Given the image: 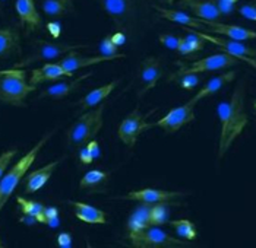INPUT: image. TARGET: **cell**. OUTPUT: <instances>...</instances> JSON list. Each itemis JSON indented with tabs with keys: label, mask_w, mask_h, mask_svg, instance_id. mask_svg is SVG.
<instances>
[{
	"label": "cell",
	"mask_w": 256,
	"mask_h": 248,
	"mask_svg": "<svg viewBox=\"0 0 256 248\" xmlns=\"http://www.w3.org/2000/svg\"><path fill=\"white\" fill-rule=\"evenodd\" d=\"M244 96L246 83L238 82L230 101H222L218 104L217 114L221 123L220 142H218V159H221L232 148L237 137L244 130L249 123L248 114L244 111Z\"/></svg>",
	"instance_id": "1"
},
{
	"label": "cell",
	"mask_w": 256,
	"mask_h": 248,
	"mask_svg": "<svg viewBox=\"0 0 256 248\" xmlns=\"http://www.w3.org/2000/svg\"><path fill=\"white\" fill-rule=\"evenodd\" d=\"M52 136H53V132L44 134L38 142L28 152L25 153L15 165L2 177V180H0V212L4 208V205L9 202V199L12 197L15 189L20 186V183L24 180L25 174L32 167V164L36 162L40 151L50 140Z\"/></svg>",
	"instance_id": "2"
},
{
	"label": "cell",
	"mask_w": 256,
	"mask_h": 248,
	"mask_svg": "<svg viewBox=\"0 0 256 248\" xmlns=\"http://www.w3.org/2000/svg\"><path fill=\"white\" fill-rule=\"evenodd\" d=\"M37 86L26 80L25 69H6L0 70V101L6 105L24 107L25 99L31 92H36Z\"/></svg>",
	"instance_id": "3"
},
{
	"label": "cell",
	"mask_w": 256,
	"mask_h": 248,
	"mask_svg": "<svg viewBox=\"0 0 256 248\" xmlns=\"http://www.w3.org/2000/svg\"><path fill=\"white\" fill-rule=\"evenodd\" d=\"M104 110H106V104H100L97 107H94L91 111L80 115L70 126V129L66 133L68 145L70 148H80L86 145L90 140L96 139V136L100 133L104 124V120H102Z\"/></svg>",
	"instance_id": "4"
},
{
	"label": "cell",
	"mask_w": 256,
	"mask_h": 248,
	"mask_svg": "<svg viewBox=\"0 0 256 248\" xmlns=\"http://www.w3.org/2000/svg\"><path fill=\"white\" fill-rule=\"evenodd\" d=\"M240 60L237 58V56H233L230 53H218V54H212L208 57L200 58L196 60L194 63H183V61H178L176 64L178 66V69L170 75L168 82H174L178 80V77L186 73H205V72H214V70H221V69H228L236 66Z\"/></svg>",
	"instance_id": "5"
},
{
	"label": "cell",
	"mask_w": 256,
	"mask_h": 248,
	"mask_svg": "<svg viewBox=\"0 0 256 248\" xmlns=\"http://www.w3.org/2000/svg\"><path fill=\"white\" fill-rule=\"evenodd\" d=\"M86 44H68V42H50L46 39H34L32 41V51L24 57L16 64H14V67L24 69L32 63H38V61H48L53 58H58L72 50H78V48H86Z\"/></svg>",
	"instance_id": "6"
},
{
	"label": "cell",
	"mask_w": 256,
	"mask_h": 248,
	"mask_svg": "<svg viewBox=\"0 0 256 248\" xmlns=\"http://www.w3.org/2000/svg\"><path fill=\"white\" fill-rule=\"evenodd\" d=\"M130 246L135 248H176L188 247L186 243L172 237L157 227H148L128 234Z\"/></svg>",
	"instance_id": "7"
},
{
	"label": "cell",
	"mask_w": 256,
	"mask_h": 248,
	"mask_svg": "<svg viewBox=\"0 0 256 248\" xmlns=\"http://www.w3.org/2000/svg\"><path fill=\"white\" fill-rule=\"evenodd\" d=\"M157 111V108L150 110L148 113H140L139 107H136L132 113L126 115L123 118V121L118 126V139L129 148H134L138 142V137L140 133H144L145 130H150L152 127H157L156 123H146V118L151 114H154Z\"/></svg>",
	"instance_id": "8"
},
{
	"label": "cell",
	"mask_w": 256,
	"mask_h": 248,
	"mask_svg": "<svg viewBox=\"0 0 256 248\" xmlns=\"http://www.w3.org/2000/svg\"><path fill=\"white\" fill-rule=\"evenodd\" d=\"M195 105H196V102H194L190 99L184 105L170 110L167 114L158 120L156 126L161 127L167 134L176 133L183 126L195 121Z\"/></svg>",
	"instance_id": "9"
},
{
	"label": "cell",
	"mask_w": 256,
	"mask_h": 248,
	"mask_svg": "<svg viewBox=\"0 0 256 248\" xmlns=\"http://www.w3.org/2000/svg\"><path fill=\"white\" fill-rule=\"evenodd\" d=\"M162 75H164V70H162V64L160 58L154 56H148L146 58H144L140 63V69H139V79L142 83L140 91H139V98H142L148 91L154 89Z\"/></svg>",
	"instance_id": "10"
},
{
	"label": "cell",
	"mask_w": 256,
	"mask_h": 248,
	"mask_svg": "<svg viewBox=\"0 0 256 248\" xmlns=\"http://www.w3.org/2000/svg\"><path fill=\"white\" fill-rule=\"evenodd\" d=\"M126 54L124 53H118L114 56H106V54H101L97 57H91V56H84L78 53L76 50H72L69 53L64 54V57H62L58 61L60 66L68 70V72H75L78 69H85V67H90V66H94V64H98L102 61H110V60H114V58H124Z\"/></svg>",
	"instance_id": "11"
},
{
	"label": "cell",
	"mask_w": 256,
	"mask_h": 248,
	"mask_svg": "<svg viewBox=\"0 0 256 248\" xmlns=\"http://www.w3.org/2000/svg\"><path fill=\"white\" fill-rule=\"evenodd\" d=\"M184 193L180 191H167L157 190V189H142V190L130 191L124 196H118L116 199L120 200H134V202H140V203H167L170 200H174L178 197H183Z\"/></svg>",
	"instance_id": "12"
},
{
	"label": "cell",
	"mask_w": 256,
	"mask_h": 248,
	"mask_svg": "<svg viewBox=\"0 0 256 248\" xmlns=\"http://www.w3.org/2000/svg\"><path fill=\"white\" fill-rule=\"evenodd\" d=\"M15 9L20 25L25 29V35H30L31 32H36L42 28V19L37 12L34 0H16Z\"/></svg>",
	"instance_id": "13"
},
{
	"label": "cell",
	"mask_w": 256,
	"mask_h": 248,
	"mask_svg": "<svg viewBox=\"0 0 256 248\" xmlns=\"http://www.w3.org/2000/svg\"><path fill=\"white\" fill-rule=\"evenodd\" d=\"M178 6L180 9L190 10L199 19L221 20L222 18L216 0H178Z\"/></svg>",
	"instance_id": "14"
},
{
	"label": "cell",
	"mask_w": 256,
	"mask_h": 248,
	"mask_svg": "<svg viewBox=\"0 0 256 248\" xmlns=\"http://www.w3.org/2000/svg\"><path fill=\"white\" fill-rule=\"evenodd\" d=\"M205 25V31L206 32H212V34H220L224 35L227 38L237 39V41H246V39H256V31L254 29H248L243 26H237V25H227L222 23L220 20H204Z\"/></svg>",
	"instance_id": "15"
},
{
	"label": "cell",
	"mask_w": 256,
	"mask_h": 248,
	"mask_svg": "<svg viewBox=\"0 0 256 248\" xmlns=\"http://www.w3.org/2000/svg\"><path fill=\"white\" fill-rule=\"evenodd\" d=\"M196 32L202 37V38L205 39V41L212 42L214 45H217L218 48L224 50L226 53H230V54H233V56H248V57L256 58V48L248 47V45L242 44V42L237 41V39L214 37V35L206 34L205 31H196Z\"/></svg>",
	"instance_id": "16"
},
{
	"label": "cell",
	"mask_w": 256,
	"mask_h": 248,
	"mask_svg": "<svg viewBox=\"0 0 256 248\" xmlns=\"http://www.w3.org/2000/svg\"><path fill=\"white\" fill-rule=\"evenodd\" d=\"M63 159H64V156L47 164L42 168H38V170L32 171L31 174H28L26 178H25V183H24L25 194H32V193H37L38 190H41L46 186V183L52 178V175L54 174V170L62 164Z\"/></svg>",
	"instance_id": "17"
},
{
	"label": "cell",
	"mask_w": 256,
	"mask_h": 248,
	"mask_svg": "<svg viewBox=\"0 0 256 248\" xmlns=\"http://www.w3.org/2000/svg\"><path fill=\"white\" fill-rule=\"evenodd\" d=\"M91 76H92V72H88V73H84V75H80V76L74 79V80H66V82H62V83H58V85H53V86L44 89L38 95V98L40 99H42V98L63 99V98H66L68 95L76 92L79 88H80V83L85 79H88V77Z\"/></svg>",
	"instance_id": "18"
},
{
	"label": "cell",
	"mask_w": 256,
	"mask_h": 248,
	"mask_svg": "<svg viewBox=\"0 0 256 248\" xmlns=\"http://www.w3.org/2000/svg\"><path fill=\"white\" fill-rule=\"evenodd\" d=\"M20 53V34L15 26L0 29V60L10 58Z\"/></svg>",
	"instance_id": "19"
},
{
	"label": "cell",
	"mask_w": 256,
	"mask_h": 248,
	"mask_svg": "<svg viewBox=\"0 0 256 248\" xmlns=\"http://www.w3.org/2000/svg\"><path fill=\"white\" fill-rule=\"evenodd\" d=\"M63 76L72 77L74 76V73L64 70L59 63H46L44 66H41L38 69H32L30 83L34 85V86H38L40 83L58 80V79H60V77Z\"/></svg>",
	"instance_id": "20"
},
{
	"label": "cell",
	"mask_w": 256,
	"mask_h": 248,
	"mask_svg": "<svg viewBox=\"0 0 256 248\" xmlns=\"http://www.w3.org/2000/svg\"><path fill=\"white\" fill-rule=\"evenodd\" d=\"M102 10L114 20L118 26H123L132 12V0H98Z\"/></svg>",
	"instance_id": "21"
},
{
	"label": "cell",
	"mask_w": 256,
	"mask_h": 248,
	"mask_svg": "<svg viewBox=\"0 0 256 248\" xmlns=\"http://www.w3.org/2000/svg\"><path fill=\"white\" fill-rule=\"evenodd\" d=\"M69 205L75 209V216L80 222L91 224V225H104L107 224V215L104 210L94 208L91 205L82 202H69Z\"/></svg>",
	"instance_id": "22"
},
{
	"label": "cell",
	"mask_w": 256,
	"mask_h": 248,
	"mask_svg": "<svg viewBox=\"0 0 256 248\" xmlns=\"http://www.w3.org/2000/svg\"><path fill=\"white\" fill-rule=\"evenodd\" d=\"M118 83H120V80H118V79H114V80L108 82L107 85H104V86H101V88L92 89L91 92H88L84 98H80L79 101H76L78 108L80 111H85V110H88V108L97 107L98 104H101L107 96L110 95V94L116 89V86H118Z\"/></svg>",
	"instance_id": "23"
},
{
	"label": "cell",
	"mask_w": 256,
	"mask_h": 248,
	"mask_svg": "<svg viewBox=\"0 0 256 248\" xmlns=\"http://www.w3.org/2000/svg\"><path fill=\"white\" fill-rule=\"evenodd\" d=\"M161 18L164 19L172 20V22H176L178 25H184V26H189V28H194V29H199V31H205V25L202 19L199 18H192L189 16L188 13H183L180 10H173V9H166V7H161L158 4L152 6Z\"/></svg>",
	"instance_id": "24"
},
{
	"label": "cell",
	"mask_w": 256,
	"mask_h": 248,
	"mask_svg": "<svg viewBox=\"0 0 256 248\" xmlns=\"http://www.w3.org/2000/svg\"><path fill=\"white\" fill-rule=\"evenodd\" d=\"M236 76V70H230V72H226V73H222V75H220V76L210 79V80L205 83V86H204L199 92L195 94V96L192 98V101H194V102H199L200 99H204V98H206V96L217 94L222 86H226L227 83H230L232 80H234Z\"/></svg>",
	"instance_id": "25"
},
{
	"label": "cell",
	"mask_w": 256,
	"mask_h": 248,
	"mask_svg": "<svg viewBox=\"0 0 256 248\" xmlns=\"http://www.w3.org/2000/svg\"><path fill=\"white\" fill-rule=\"evenodd\" d=\"M112 174L108 171H101V170H91L88 171L79 181V189L80 190H90L100 193L104 191V187L107 186Z\"/></svg>",
	"instance_id": "26"
},
{
	"label": "cell",
	"mask_w": 256,
	"mask_h": 248,
	"mask_svg": "<svg viewBox=\"0 0 256 248\" xmlns=\"http://www.w3.org/2000/svg\"><path fill=\"white\" fill-rule=\"evenodd\" d=\"M183 31L189 32L186 37H180L178 41V51L182 56H190V54H195L198 51L204 50L205 47V39L202 38L194 28L189 29V26H182Z\"/></svg>",
	"instance_id": "27"
},
{
	"label": "cell",
	"mask_w": 256,
	"mask_h": 248,
	"mask_svg": "<svg viewBox=\"0 0 256 248\" xmlns=\"http://www.w3.org/2000/svg\"><path fill=\"white\" fill-rule=\"evenodd\" d=\"M41 9L47 16L63 18L75 10L74 0H42Z\"/></svg>",
	"instance_id": "28"
},
{
	"label": "cell",
	"mask_w": 256,
	"mask_h": 248,
	"mask_svg": "<svg viewBox=\"0 0 256 248\" xmlns=\"http://www.w3.org/2000/svg\"><path fill=\"white\" fill-rule=\"evenodd\" d=\"M150 210L151 206L150 203H142L136 209L134 210V213L129 216L128 221V232H134V231H140V229L151 227L150 224Z\"/></svg>",
	"instance_id": "29"
},
{
	"label": "cell",
	"mask_w": 256,
	"mask_h": 248,
	"mask_svg": "<svg viewBox=\"0 0 256 248\" xmlns=\"http://www.w3.org/2000/svg\"><path fill=\"white\" fill-rule=\"evenodd\" d=\"M16 202L20 205V210L24 215H28V216H32L38 224H44L46 225V206L41 205L38 202H34V200H28V199H24V197H16Z\"/></svg>",
	"instance_id": "30"
},
{
	"label": "cell",
	"mask_w": 256,
	"mask_h": 248,
	"mask_svg": "<svg viewBox=\"0 0 256 248\" xmlns=\"http://www.w3.org/2000/svg\"><path fill=\"white\" fill-rule=\"evenodd\" d=\"M170 227L174 228V231L178 232V237L184 238L186 241H194V240H196V227H195L194 222H190V221H188V219L172 221V222H170Z\"/></svg>",
	"instance_id": "31"
},
{
	"label": "cell",
	"mask_w": 256,
	"mask_h": 248,
	"mask_svg": "<svg viewBox=\"0 0 256 248\" xmlns=\"http://www.w3.org/2000/svg\"><path fill=\"white\" fill-rule=\"evenodd\" d=\"M168 210L164 203H154L150 210V224L151 227H160L167 222Z\"/></svg>",
	"instance_id": "32"
},
{
	"label": "cell",
	"mask_w": 256,
	"mask_h": 248,
	"mask_svg": "<svg viewBox=\"0 0 256 248\" xmlns=\"http://www.w3.org/2000/svg\"><path fill=\"white\" fill-rule=\"evenodd\" d=\"M178 80L183 89H194L200 82V73H186V75L178 77Z\"/></svg>",
	"instance_id": "33"
},
{
	"label": "cell",
	"mask_w": 256,
	"mask_h": 248,
	"mask_svg": "<svg viewBox=\"0 0 256 248\" xmlns=\"http://www.w3.org/2000/svg\"><path fill=\"white\" fill-rule=\"evenodd\" d=\"M16 153H18V149L14 148V149L4 151V152L0 155V180H2V177L4 175L8 167L10 165V162L14 161V158L16 156Z\"/></svg>",
	"instance_id": "34"
},
{
	"label": "cell",
	"mask_w": 256,
	"mask_h": 248,
	"mask_svg": "<svg viewBox=\"0 0 256 248\" xmlns=\"http://www.w3.org/2000/svg\"><path fill=\"white\" fill-rule=\"evenodd\" d=\"M158 41H160L161 45H164L166 48H168V50H176V51H178V41H180V38L176 37V35H173V34H170V32H162V34L158 35Z\"/></svg>",
	"instance_id": "35"
},
{
	"label": "cell",
	"mask_w": 256,
	"mask_h": 248,
	"mask_svg": "<svg viewBox=\"0 0 256 248\" xmlns=\"http://www.w3.org/2000/svg\"><path fill=\"white\" fill-rule=\"evenodd\" d=\"M238 13L249 20L256 22V0H250L238 7Z\"/></svg>",
	"instance_id": "36"
},
{
	"label": "cell",
	"mask_w": 256,
	"mask_h": 248,
	"mask_svg": "<svg viewBox=\"0 0 256 248\" xmlns=\"http://www.w3.org/2000/svg\"><path fill=\"white\" fill-rule=\"evenodd\" d=\"M100 50H101V53L106 54V56H114V54H118V47L112 41V37H106V38L101 41Z\"/></svg>",
	"instance_id": "37"
},
{
	"label": "cell",
	"mask_w": 256,
	"mask_h": 248,
	"mask_svg": "<svg viewBox=\"0 0 256 248\" xmlns=\"http://www.w3.org/2000/svg\"><path fill=\"white\" fill-rule=\"evenodd\" d=\"M216 1H217L218 9L222 13V16H228V15L233 13L234 4H236L234 1H232V0H216Z\"/></svg>",
	"instance_id": "38"
},
{
	"label": "cell",
	"mask_w": 256,
	"mask_h": 248,
	"mask_svg": "<svg viewBox=\"0 0 256 248\" xmlns=\"http://www.w3.org/2000/svg\"><path fill=\"white\" fill-rule=\"evenodd\" d=\"M94 159H96V158L92 156V153L88 151L86 146H85V148H80V151H79V161H80L84 165H90Z\"/></svg>",
	"instance_id": "39"
},
{
	"label": "cell",
	"mask_w": 256,
	"mask_h": 248,
	"mask_svg": "<svg viewBox=\"0 0 256 248\" xmlns=\"http://www.w3.org/2000/svg\"><path fill=\"white\" fill-rule=\"evenodd\" d=\"M58 246L62 248H69L72 246V237L68 232H62L58 237Z\"/></svg>",
	"instance_id": "40"
},
{
	"label": "cell",
	"mask_w": 256,
	"mask_h": 248,
	"mask_svg": "<svg viewBox=\"0 0 256 248\" xmlns=\"http://www.w3.org/2000/svg\"><path fill=\"white\" fill-rule=\"evenodd\" d=\"M44 215H46V225H47V222H48V221H52V219H56V218H59V209H58V208H54V206L46 208V212H44Z\"/></svg>",
	"instance_id": "41"
},
{
	"label": "cell",
	"mask_w": 256,
	"mask_h": 248,
	"mask_svg": "<svg viewBox=\"0 0 256 248\" xmlns=\"http://www.w3.org/2000/svg\"><path fill=\"white\" fill-rule=\"evenodd\" d=\"M86 148H88V151H90V152L92 153V156H94V158H98L100 156V145L96 139L90 140V142L86 143Z\"/></svg>",
	"instance_id": "42"
},
{
	"label": "cell",
	"mask_w": 256,
	"mask_h": 248,
	"mask_svg": "<svg viewBox=\"0 0 256 248\" xmlns=\"http://www.w3.org/2000/svg\"><path fill=\"white\" fill-rule=\"evenodd\" d=\"M47 29L50 31V34H52L54 38L59 37L60 31H62V28H60V25L58 22H50V23H47Z\"/></svg>",
	"instance_id": "43"
},
{
	"label": "cell",
	"mask_w": 256,
	"mask_h": 248,
	"mask_svg": "<svg viewBox=\"0 0 256 248\" xmlns=\"http://www.w3.org/2000/svg\"><path fill=\"white\" fill-rule=\"evenodd\" d=\"M112 37V41L120 47V45H123L124 42H126V37H124V34L123 32H116V34H113V35H110Z\"/></svg>",
	"instance_id": "44"
},
{
	"label": "cell",
	"mask_w": 256,
	"mask_h": 248,
	"mask_svg": "<svg viewBox=\"0 0 256 248\" xmlns=\"http://www.w3.org/2000/svg\"><path fill=\"white\" fill-rule=\"evenodd\" d=\"M237 58H238L240 61H244V63L250 64V66H252V67L256 70V58L248 57V56H237Z\"/></svg>",
	"instance_id": "45"
},
{
	"label": "cell",
	"mask_w": 256,
	"mask_h": 248,
	"mask_svg": "<svg viewBox=\"0 0 256 248\" xmlns=\"http://www.w3.org/2000/svg\"><path fill=\"white\" fill-rule=\"evenodd\" d=\"M6 1H8V0H0V13L3 12V7H4Z\"/></svg>",
	"instance_id": "46"
},
{
	"label": "cell",
	"mask_w": 256,
	"mask_h": 248,
	"mask_svg": "<svg viewBox=\"0 0 256 248\" xmlns=\"http://www.w3.org/2000/svg\"><path fill=\"white\" fill-rule=\"evenodd\" d=\"M167 3H168V4H173V3H174V0H167Z\"/></svg>",
	"instance_id": "47"
},
{
	"label": "cell",
	"mask_w": 256,
	"mask_h": 248,
	"mask_svg": "<svg viewBox=\"0 0 256 248\" xmlns=\"http://www.w3.org/2000/svg\"><path fill=\"white\" fill-rule=\"evenodd\" d=\"M254 110H255V114H256V99L254 101Z\"/></svg>",
	"instance_id": "48"
},
{
	"label": "cell",
	"mask_w": 256,
	"mask_h": 248,
	"mask_svg": "<svg viewBox=\"0 0 256 248\" xmlns=\"http://www.w3.org/2000/svg\"><path fill=\"white\" fill-rule=\"evenodd\" d=\"M2 247H4V246H3V243H2V240H0V248Z\"/></svg>",
	"instance_id": "49"
}]
</instances>
